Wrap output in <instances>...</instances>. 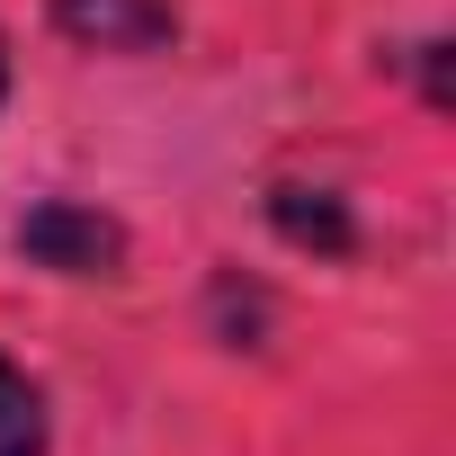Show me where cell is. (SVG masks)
<instances>
[{"label":"cell","mask_w":456,"mask_h":456,"mask_svg":"<svg viewBox=\"0 0 456 456\" xmlns=\"http://www.w3.org/2000/svg\"><path fill=\"white\" fill-rule=\"evenodd\" d=\"M54 28L72 45H99V54L170 45V10H161V0H54Z\"/></svg>","instance_id":"obj_2"},{"label":"cell","mask_w":456,"mask_h":456,"mask_svg":"<svg viewBox=\"0 0 456 456\" xmlns=\"http://www.w3.org/2000/svg\"><path fill=\"white\" fill-rule=\"evenodd\" d=\"M0 90H10V54H0Z\"/></svg>","instance_id":"obj_4"},{"label":"cell","mask_w":456,"mask_h":456,"mask_svg":"<svg viewBox=\"0 0 456 456\" xmlns=\"http://www.w3.org/2000/svg\"><path fill=\"white\" fill-rule=\"evenodd\" d=\"M19 251H28V260H45V269L99 278L126 242H117V224H108V215H90V206H37V215L19 224Z\"/></svg>","instance_id":"obj_1"},{"label":"cell","mask_w":456,"mask_h":456,"mask_svg":"<svg viewBox=\"0 0 456 456\" xmlns=\"http://www.w3.org/2000/svg\"><path fill=\"white\" fill-rule=\"evenodd\" d=\"M0 456H45V403L10 358H0Z\"/></svg>","instance_id":"obj_3"}]
</instances>
